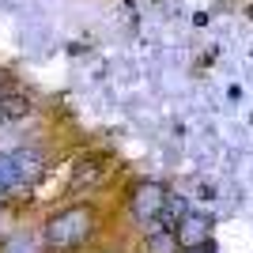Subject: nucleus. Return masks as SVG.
I'll use <instances>...</instances> for the list:
<instances>
[{"mask_svg":"<svg viewBox=\"0 0 253 253\" xmlns=\"http://www.w3.org/2000/svg\"><path fill=\"white\" fill-rule=\"evenodd\" d=\"M102 215L91 201H68L57 211H49L42 223V246L49 253H80L95 242Z\"/></svg>","mask_w":253,"mask_h":253,"instance_id":"1","label":"nucleus"},{"mask_svg":"<svg viewBox=\"0 0 253 253\" xmlns=\"http://www.w3.org/2000/svg\"><path fill=\"white\" fill-rule=\"evenodd\" d=\"M31 110H34V102H31V95H23V91H11L8 87V91L0 95V121H4V125L31 117Z\"/></svg>","mask_w":253,"mask_h":253,"instance_id":"5","label":"nucleus"},{"mask_svg":"<svg viewBox=\"0 0 253 253\" xmlns=\"http://www.w3.org/2000/svg\"><path fill=\"white\" fill-rule=\"evenodd\" d=\"M211 231H215V223H211L208 211H185L181 215V223L174 227V238H178L181 253L189 250H204V246H211Z\"/></svg>","mask_w":253,"mask_h":253,"instance_id":"4","label":"nucleus"},{"mask_svg":"<svg viewBox=\"0 0 253 253\" xmlns=\"http://www.w3.org/2000/svg\"><path fill=\"white\" fill-rule=\"evenodd\" d=\"M189 197L185 193H167V204H163V211H159V223H155V231H174L181 223V215L189 211Z\"/></svg>","mask_w":253,"mask_h":253,"instance_id":"6","label":"nucleus"},{"mask_svg":"<svg viewBox=\"0 0 253 253\" xmlns=\"http://www.w3.org/2000/svg\"><path fill=\"white\" fill-rule=\"evenodd\" d=\"M140 253H181V246L174 238V231H144Z\"/></svg>","mask_w":253,"mask_h":253,"instance_id":"7","label":"nucleus"},{"mask_svg":"<svg viewBox=\"0 0 253 253\" xmlns=\"http://www.w3.org/2000/svg\"><path fill=\"white\" fill-rule=\"evenodd\" d=\"M4 91H8V80H4V72H0V95H4Z\"/></svg>","mask_w":253,"mask_h":253,"instance_id":"8","label":"nucleus"},{"mask_svg":"<svg viewBox=\"0 0 253 253\" xmlns=\"http://www.w3.org/2000/svg\"><path fill=\"white\" fill-rule=\"evenodd\" d=\"M110 159L106 155H98V151H87V155H80L72 163V178H68V197L72 201H84V197H91V193H98L102 189V181L110 178Z\"/></svg>","mask_w":253,"mask_h":253,"instance_id":"3","label":"nucleus"},{"mask_svg":"<svg viewBox=\"0 0 253 253\" xmlns=\"http://www.w3.org/2000/svg\"><path fill=\"white\" fill-rule=\"evenodd\" d=\"M167 193L170 189L163 185V181H151V178L136 181V185L128 189L125 208H128V215H132V223L140 227V234H144V231H155L159 211H163V204H167Z\"/></svg>","mask_w":253,"mask_h":253,"instance_id":"2","label":"nucleus"}]
</instances>
